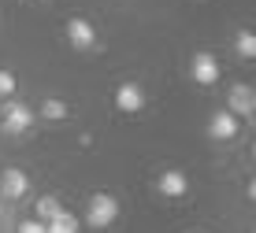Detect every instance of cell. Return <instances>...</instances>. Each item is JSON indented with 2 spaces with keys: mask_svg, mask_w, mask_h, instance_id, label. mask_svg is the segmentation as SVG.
Wrapping results in <instances>:
<instances>
[{
  "mask_svg": "<svg viewBox=\"0 0 256 233\" xmlns=\"http://www.w3.org/2000/svg\"><path fill=\"white\" fill-rule=\"evenodd\" d=\"M116 219H119V200L108 196V193H96L90 200V208H86V222H90L93 230H108Z\"/></svg>",
  "mask_w": 256,
  "mask_h": 233,
  "instance_id": "6da1fadb",
  "label": "cell"
},
{
  "mask_svg": "<svg viewBox=\"0 0 256 233\" xmlns=\"http://www.w3.org/2000/svg\"><path fill=\"white\" fill-rule=\"evenodd\" d=\"M0 122H4V133H12V137H19V133H26L34 126V111L19 100H8L4 111H0Z\"/></svg>",
  "mask_w": 256,
  "mask_h": 233,
  "instance_id": "7a4b0ae2",
  "label": "cell"
},
{
  "mask_svg": "<svg viewBox=\"0 0 256 233\" xmlns=\"http://www.w3.org/2000/svg\"><path fill=\"white\" fill-rule=\"evenodd\" d=\"M226 104H230L226 111H230L234 119H238V115H245V119H249V115L256 111V93H252V85H234L230 96H226Z\"/></svg>",
  "mask_w": 256,
  "mask_h": 233,
  "instance_id": "3957f363",
  "label": "cell"
},
{
  "mask_svg": "<svg viewBox=\"0 0 256 233\" xmlns=\"http://www.w3.org/2000/svg\"><path fill=\"white\" fill-rule=\"evenodd\" d=\"M116 107L122 115H134V111H141L145 107V93H141V85H134V82H122L119 89H116Z\"/></svg>",
  "mask_w": 256,
  "mask_h": 233,
  "instance_id": "277c9868",
  "label": "cell"
},
{
  "mask_svg": "<svg viewBox=\"0 0 256 233\" xmlns=\"http://www.w3.org/2000/svg\"><path fill=\"white\" fill-rule=\"evenodd\" d=\"M238 130H242V126H238V119L230 111H216V115H212V122H208V137L212 141H234Z\"/></svg>",
  "mask_w": 256,
  "mask_h": 233,
  "instance_id": "5b68a950",
  "label": "cell"
},
{
  "mask_svg": "<svg viewBox=\"0 0 256 233\" xmlns=\"http://www.w3.org/2000/svg\"><path fill=\"white\" fill-rule=\"evenodd\" d=\"M216 78H219L216 56H208V52H197V56H193V82H197V85H216Z\"/></svg>",
  "mask_w": 256,
  "mask_h": 233,
  "instance_id": "8992f818",
  "label": "cell"
},
{
  "mask_svg": "<svg viewBox=\"0 0 256 233\" xmlns=\"http://www.w3.org/2000/svg\"><path fill=\"white\" fill-rule=\"evenodd\" d=\"M67 37H70V44H74L78 52H90L96 44V33H93V26L86 19H70L67 22Z\"/></svg>",
  "mask_w": 256,
  "mask_h": 233,
  "instance_id": "52a82bcc",
  "label": "cell"
},
{
  "mask_svg": "<svg viewBox=\"0 0 256 233\" xmlns=\"http://www.w3.org/2000/svg\"><path fill=\"white\" fill-rule=\"evenodd\" d=\"M164 196H186L190 189V182H186V174L182 170H167V174H160V185H156Z\"/></svg>",
  "mask_w": 256,
  "mask_h": 233,
  "instance_id": "ba28073f",
  "label": "cell"
},
{
  "mask_svg": "<svg viewBox=\"0 0 256 233\" xmlns=\"http://www.w3.org/2000/svg\"><path fill=\"white\" fill-rule=\"evenodd\" d=\"M26 189H30V182H26L22 170H15V167L4 170V196H8V200H22Z\"/></svg>",
  "mask_w": 256,
  "mask_h": 233,
  "instance_id": "9c48e42d",
  "label": "cell"
},
{
  "mask_svg": "<svg viewBox=\"0 0 256 233\" xmlns=\"http://www.w3.org/2000/svg\"><path fill=\"white\" fill-rule=\"evenodd\" d=\"M45 233H78V219L70 211H60V219L45 222Z\"/></svg>",
  "mask_w": 256,
  "mask_h": 233,
  "instance_id": "30bf717a",
  "label": "cell"
},
{
  "mask_svg": "<svg viewBox=\"0 0 256 233\" xmlns=\"http://www.w3.org/2000/svg\"><path fill=\"white\" fill-rule=\"evenodd\" d=\"M60 211H64V204L52 200V196H41V200H38V215H41L38 222H52V219H60Z\"/></svg>",
  "mask_w": 256,
  "mask_h": 233,
  "instance_id": "8fae6325",
  "label": "cell"
},
{
  "mask_svg": "<svg viewBox=\"0 0 256 233\" xmlns=\"http://www.w3.org/2000/svg\"><path fill=\"white\" fill-rule=\"evenodd\" d=\"M41 115H45L48 122H60V119H67V104L56 100V96H48V100L41 104Z\"/></svg>",
  "mask_w": 256,
  "mask_h": 233,
  "instance_id": "7c38bea8",
  "label": "cell"
},
{
  "mask_svg": "<svg viewBox=\"0 0 256 233\" xmlns=\"http://www.w3.org/2000/svg\"><path fill=\"white\" fill-rule=\"evenodd\" d=\"M238 52H242L245 59H252V56H256V37H252L249 30H242V33H238Z\"/></svg>",
  "mask_w": 256,
  "mask_h": 233,
  "instance_id": "4fadbf2b",
  "label": "cell"
},
{
  "mask_svg": "<svg viewBox=\"0 0 256 233\" xmlns=\"http://www.w3.org/2000/svg\"><path fill=\"white\" fill-rule=\"evenodd\" d=\"M12 93H15V74L0 70V100H12Z\"/></svg>",
  "mask_w": 256,
  "mask_h": 233,
  "instance_id": "5bb4252c",
  "label": "cell"
},
{
  "mask_svg": "<svg viewBox=\"0 0 256 233\" xmlns=\"http://www.w3.org/2000/svg\"><path fill=\"white\" fill-rule=\"evenodd\" d=\"M19 233H45V222H22V226H19Z\"/></svg>",
  "mask_w": 256,
  "mask_h": 233,
  "instance_id": "9a60e30c",
  "label": "cell"
},
{
  "mask_svg": "<svg viewBox=\"0 0 256 233\" xmlns=\"http://www.w3.org/2000/svg\"><path fill=\"white\" fill-rule=\"evenodd\" d=\"M41 4H45V0H41Z\"/></svg>",
  "mask_w": 256,
  "mask_h": 233,
  "instance_id": "2e32d148",
  "label": "cell"
}]
</instances>
